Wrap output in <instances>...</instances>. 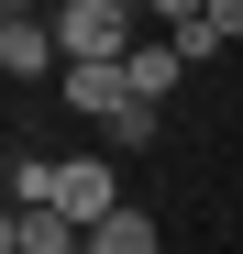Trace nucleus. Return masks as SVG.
<instances>
[{"instance_id": "nucleus-9", "label": "nucleus", "mask_w": 243, "mask_h": 254, "mask_svg": "<svg viewBox=\"0 0 243 254\" xmlns=\"http://www.w3.org/2000/svg\"><path fill=\"white\" fill-rule=\"evenodd\" d=\"M56 166H66V155H11V210H33V199H56Z\"/></svg>"}, {"instance_id": "nucleus-10", "label": "nucleus", "mask_w": 243, "mask_h": 254, "mask_svg": "<svg viewBox=\"0 0 243 254\" xmlns=\"http://www.w3.org/2000/svg\"><path fill=\"white\" fill-rule=\"evenodd\" d=\"M144 11H155V22H177V33H188V22H210V0H144Z\"/></svg>"}, {"instance_id": "nucleus-6", "label": "nucleus", "mask_w": 243, "mask_h": 254, "mask_svg": "<svg viewBox=\"0 0 243 254\" xmlns=\"http://www.w3.org/2000/svg\"><path fill=\"white\" fill-rule=\"evenodd\" d=\"M89 254H166V232H155V210H133V199H122L111 221L89 232Z\"/></svg>"}, {"instance_id": "nucleus-2", "label": "nucleus", "mask_w": 243, "mask_h": 254, "mask_svg": "<svg viewBox=\"0 0 243 254\" xmlns=\"http://www.w3.org/2000/svg\"><path fill=\"white\" fill-rule=\"evenodd\" d=\"M56 210H66L77 232H100L111 210H122V199H111V166H100V155H66V166H56Z\"/></svg>"}, {"instance_id": "nucleus-5", "label": "nucleus", "mask_w": 243, "mask_h": 254, "mask_svg": "<svg viewBox=\"0 0 243 254\" xmlns=\"http://www.w3.org/2000/svg\"><path fill=\"white\" fill-rule=\"evenodd\" d=\"M56 89H66V111H89V122H111L122 100H133V66H66Z\"/></svg>"}, {"instance_id": "nucleus-11", "label": "nucleus", "mask_w": 243, "mask_h": 254, "mask_svg": "<svg viewBox=\"0 0 243 254\" xmlns=\"http://www.w3.org/2000/svg\"><path fill=\"white\" fill-rule=\"evenodd\" d=\"M210 33L232 45V33H243V0H210Z\"/></svg>"}, {"instance_id": "nucleus-4", "label": "nucleus", "mask_w": 243, "mask_h": 254, "mask_svg": "<svg viewBox=\"0 0 243 254\" xmlns=\"http://www.w3.org/2000/svg\"><path fill=\"white\" fill-rule=\"evenodd\" d=\"M0 66H11V77H66V45H56V22L11 11V22H0Z\"/></svg>"}, {"instance_id": "nucleus-3", "label": "nucleus", "mask_w": 243, "mask_h": 254, "mask_svg": "<svg viewBox=\"0 0 243 254\" xmlns=\"http://www.w3.org/2000/svg\"><path fill=\"white\" fill-rule=\"evenodd\" d=\"M0 254H89V232H77L56 199H33V210H11V221H0Z\"/></svg>"}, {"instance_id": "nucleus-7", "label": "nucleus", "mask_w": 243, "mask_h": 254, "mask_svg": "<svg viewBox=\"0 0 243 254\" xmlns=\"http://www.w3.org/2000/svg\"><path fill=\"white\" fill-rule=\"evenodd\" d=\"M177 77H188V56H177V45H133V100H155V111H166V89H177Z\"/></svg>"}, {"instance_id": "nucleus-8", "label": "nucleus", "mask_w": 243, "mask_h": 254, "mask_svg": "<svg viewBox=\"0 0 243 254\" xmlns=\"http://www.w3.org/2000/svg\"><path fill=\"white\" fill-rule=\"evenodd\" d=\"M155 133H166V111H155V100H122V111H111V144H122V155H144Z\"/></svg>"}, {"instance_id": "nucleus-1", "label": "nucleus", "mask_w": 243, "mask_h": 254, "mask_svg": "<svg viewBox=\"0 0 243 254\" xmlns=\"http://www.w3.org/2000/svg\"><path fill=\"white\" fill-rule=\"evenodd\" d=\"M133 11L144 0H56V45H66V66H133Z\"/></svg>"}]
</instances>
